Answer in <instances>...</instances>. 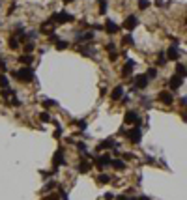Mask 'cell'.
<instances>
[{
  "label": "cell",
  "instance_id": "cell-37",
  "mask_svg": "<svg viewBox=\"0 0 187 200\" xmlns=\"http://www.w3.org/2000/svg\"><path fill=\"white\" fill-rule=\"evenodd\" d=\"M43 200H60V196L52 193V195H47V196H45V198H43Z\"/></svg>",
  "mask_w": 187,
  "mask_h": 200
},
{
  "label": "cell",
  "instance_id": "cell-22",
  "mask_svg": "<svg viewBox=\"0 0 187 200\" xmlns=\"http://www.w3.org/2000/svg\"><path fill=\"white\" fill-rule=\"evenodd\" d=\"M81 54H84V56H94V49L92 47H81Z\"/></svg>",
  "mask_w": 187,
  "mask_h": 200
},
{
  "label": "cell",
  "instance_id": "cell-10",
  "mask_svg": "<svg viewBox=\"0 0 187 200\" xmlns=\"http://www.w3.org/2000/svg\"><path fill=\"white\" fill-rule=\"evenodd\" d=\"M120 30V26L114 23V21H107V25H105V32H107V34H116V32Z\"/></svg>",
  "mask_w": 187,
  "mask_h": 200
},
{
  "label": "cell",
  "instance_id": "cell-12",
  "mask_svg": "<svg viewBox=\"0 0 187 200\" xmlns=\"http://www.w3.org/2000/svg\"><path fill=\"white\" fill-rule=\"evenodd\" d=\"M133 68H135V62H133V60H127L125 65H124V69H122V75H124V77L131 75V73H133Z\"/></svg>",
  "mask_w": 187,
  "mask_h": 200
},
{
  "label": "cell",
  "instance_id": "cell-34",
  "mask_svg": "<svg viewBox=\"0 0 187 200\" xmlns=\"http://www.w3.org/2000/svg\"><path fill=\"white\" fill-rule=\"evenodd\" d=\"M39 118H41V122H51L49 112H41V114H39Z\"/></svg>",
  "mask_w": 187,
  "mask_h": 200
},
{
  "label": "cell",
  "instance_id": "cell-36",
  "mask_svg": "<svg viewBox=\"0 0 187 200\" xmlns=\"http://www.w3.org/2000/svg\"><path fill=\"white\" fill-rule=\"evenodd\" d=\"M56 185H58L56 182H49V183L45 185V191H51V189H54V187H56Z\"/></svg>",
  "mask_w": 187,
  "mask_h": 200
},
{
  "label": "cell",
  "instance_id": "cell-1",
  "mask_svg": "<svg viewBox=\"0 0 187 200\" xmlns=\"http://www.w3.org/2000/svg\"><path fill=\"white\" fill-rule=\"evenodd\" d=\"M13 77H17L21 82H32L34 81V69L30 65H23L17 73H13Z\"/></svg>",
  "mask_w": 187,
  "mask_h": 200
},
{
  "label": "cell",
  "instance_id": "cell-21",
  "mask_svg": "<svg viewBox=\"0 0 187 200\" xmlns=\"http://www.w3.org/2000/svg\"><path fill=\"white\" fill-rule=\"evenodd\" d=\"M0 88H9V81H8V75H0Z\"/></svg>",
  "mask_w": 187,
  "mask_h": 200
},
{
  "label": "cell",
  "instance_id": "cell-18",
  "mask_svg": "<svg viewBox=\"0 0 187 200\" xmlns=\"http://www.w3.org/2000/svg\"><path fill=\"white\" fill-rule=\"evenodd\" d=\"M32 60H34V56H32V54H21V56H19V62L21 64H32Z\"/></svg>",
  "mask_w": 187,
  "mask_h": 200
},
{
  "label": "cell",
  "instance_id": "cell-25",
  "mask_svg": "<svg viewBox=\"0 0 187 200\" xmlns=\"http://www.w3.org/2000/svg\"><path fill=\"white\" fill-rule=\"evenodd\" d=\"M97 182H99V183H109V182H111V178H109L107 174H99V176H97Z\"/></svg>",
  "mask_w": 187,
  "mask_h": 200
},
{
  "label": "cell",
  "instance_id": "cell-33",
  "mask_svg": "<svg viewBox=\"0 0 187 200\" xmlns=\"http://www.w3.org/2000/svg\"><path fill=\"white\" fill-rule=\"evenodd\" d=\"M49 41H51V43H58L60 39H58V36L54 34V32H51V34H49Z\"/></svg>",
  "mask_w": 187,
  "mask_h": 200
},
{
  "label": "cell",
  "instance_id": "cell-46",
  "mask_svg": "<svg viewBox=\"0 0 187 200\" xmlns=\"http://www.w3.org/2000/svg\"><path fill=\"white\" fill-rule=\"evenodd\" d=\"M62 2H65V4H68V2H73V0H62Z\"/></svg>",
  "mask_w": 187,
  "mask_h": 200
},
{
  "label": "cell",
  "instance_id": "cell-4",
  "mask_svg": "<svg viewBox=\"0 0 187 200\" xmlns=\"http://www.w3.org/2000/svg\"><path fill=\"white\" fill-rule=\"evenodd\" d=\"M125 122H127V124H135L137 127H140V124H142L135 110H127V112H125Z\"/></svg>",
  "mask_w": 187,
  "mask_h": 200
},
{
  "label": "cell",
  "instance_id": "cell-27",
  "mask_svg": "<svg viewBox=\"0 0 187 200\" xmlns=\"http://www.w3.org/2000/svg\"><path fill=\"white\" fill-rule=\"evenodd\" d=\"M157 58H159V65H165V62H167V56H165V52H163V51L157 52Z\"/></svg>",
  "mask_w": 187,
  "mask_h": 200
},
{
  "label": "cell",
  "instance_id": "cell-43",
  "mask_svg": "<svg viewBox=\"0 0 187 200\" xmlns=\"http://www.w3.org/2000/svg\"><path fill=\"white\" fill-rule=\"evenodd\" d=\"M133 200H148V196H137V198H133Z\"/></svg>",
  "mask_w": 187,
  "mask_h": 200
},
{
  "label": "cell",
  "instance_id": "cell-45",
  "mask_svg": "<svg viewBox=\"0 0 187 200\" xmlns=\"http://www.w3.org/2000/svg\"><path fill=\"white\" fill-rule=\"evenodd\" d=\"M182 118H183V120H185V122H187V114H185V112H183V114H182Z\"/></svg>",
  "mask_w": 187,
  "mask_h": 200
},
{
  "label": "cell",
  "instance_id": "cell-11",
  "mask_svg": "<svg viewBox=\"0 0 187 200\" xmlns=\"http://www.w3.org/2000/svg\"><path fill=\"white\" fill-rule=\"evenodd\" d=\"M95 163H97V166H101V168H103V166L111 165V163H112V159L109 157V155H99V157L95 159Z\"/></svg>",
  "mask_w": 187,
  "mask_h": 200
},
{
  "label": "cell",
  "instance_id": "cell-41",
  "mask_svg": "<svg viewBox=\"0 0 187 200\" xmlns=\"http://www.w3.org/2000/svg\"><path fill=\"white\" fill-rule=\"evenodd\" d=\"M109 58H111V60H116V58H118V52H111V54H109Z\"/></svg>",
  "mask_w": 187,
  "mask_h": 200
},
{
  "label": "cell",
  "instance_id": "cell-35",
  "mask_svg": "<svg viewBox=\"0 0 187 200\" xmlns=\"http://www.w3.org/2000/svg\"><path fill=\"white\" fill-rule=\"evenodd\" d=\"M32 51H34V43H28V45H25V52H26V54H30Z\"/></svg>",
  "mask_w": 187,
  "mask_h": 200
},
{
  "label": "cell",
  "instance_id": "cell-39",
  "mask_svg": "<svg viewBox=\"0 0 187 200\" xmlns=\"http://www.w3.org/2000/svg\"><path fill=\"white\" fill-rule=\"evenodd\" d=\"M77 127H79V129H82V131H84V129H86V122H84V120H81V122H77Z\"/></svg>",
  "mask_w": 187,
  "mask_h": 200
},
{
  "label": "cell",
  "instance_id": "cell-6",
  "mask_svg": "<svg viewBox=\"0 0 187 200\" xmlns=\"http://www.w3.org/2000/svg\"><path fill=\"white\" fill-rule=\"evenodd\" d=\"M137 25H139V19H137L135 15H129V17L124 21V28H125V30H133V28H137Z\"/></svg>",
  "mask_w": 187,
  "mask_h": 200
},
{
  "label": "cell",
  "instance_id": "cell-44",
  "mask_svg": "<svg viewBox=\"0 0 187 200\" xmlns=\"http://www.w3.org/2000/svg\"><path fill=\"white\" fill-rule=\"evenodd\" d=\"M116 200H129V198H125V196H116Z\"/></svg>",
  "mask_w": 187,
  "mask_h": 200
},
{
  "label": "cell",
  "instance_id": "cell-14",
  "mask_svg": "<svg viewBox=\"0 0 187 200\" xmlns=\"http://www.w3.org/2000/svg\"><path fill=\"white\" fill-rule=\"evenodd\" d=\"M124 95V88L122 86H116L114 90H112V94H111V97H112V101H118L120 97Z\"/></svg>",
  "mask_w": 187,
  "mask_h": 200
},
{
  "label": "cell",
  "instance_id": "cell-40",
  "mask_svg": "<svg viewBox=\"0 0 187 200\" xmlns=\"http://www.w3.org/2000/svg\"><path fill=\"white\" fill-rule=\"evenodd\" d=\"M60 198H62V200H68V193H65L64 189H60Z\"/></svg>",
  "mask_w": 187,
  "mask_h": 200
},
{
  "label": "cell",
  "instance_id": "cell-42",
  "mask_svg": "<svg viewBox=\"0 0 187 200\" xmlns=\"http://www.w3.org/2000/svg\"><path fill=\"white\" fill-rule=\"evenodd\" d=\"M155 6H159V8H163V0H155Z\"/></svg>",
  "mask_w": 187,
  "mask_h": 200
},
{
  "label": "cell",
  "instance_id": "cell-28",
  "mask_svg": "<svg viewBox=\"0 0 187 200\" xmlns=\"http://www.w3.org/2000/svg\"><path fill=\"white\" fill-rule=\"evenodd\" d=\"M8 43H9V47H12V49H17V47H19V41H17V38H15V36H13V38H9V41H8Z\"/></svg>",
  "mask_w": 187,
  "mask_h": 200
},
{
  "label": "cell",
  "instance_id": "cell-32",
  "mask_svg": "<svg viewBox=\"0 0 187 200\" xmlns=\"http://www.w3.org/2000/svg\"><path fill=\"white\" fill-rule=\"evenodd\" d=\"M133 43H135L133 36H125V38H124V45H133Z\"/></svg>",
  "mask_w": 187,
  "mask_h": 200
},
{
  "label": "cell",
  "instance_id": "cell-29",
  "mask_svg": "<svg viewBox=\"0 0 187 200\" xmlns=\"http://www.w3.org/2000/svg\"><path fill=\"white\" fill-rule=\"evenodd\" d=\"M99 13H101V15L107 13V2H105V0H101V2H99Z\"/></svg>",
  "mask_w": 187,
  "mask_h": 200
},
{
  "label": "cell",
  "instance_id": "cell-30",
  "mask_svg": "<svg viewBox=\"0 0 187 200\" xmlns=\"http://www.w3.org/2000/svg\"><path fill=\"white\" fill-rule=\"evenodd\" d=\"M139 8L140 9H148L150 8V2H148V0H139Z\"/></svg>",
  "mask_w": 187,
  "mask_h": 200
},
{
  "label": "cell",
  "instance_id": "cell-17",
  "mask_svg": "<svg viewBox=\"0 0 187 200\" xmlns=\"http://www.w3.org/2000/svg\"><path fill=\"white\" fill-rule=\"evenodd\" d=\"M90 39H94V32H84V34L77 36V41H90Z\"/></svg>",
  "mask_w": 187,
  "mask_h": 200
},
{
  "label": "cell",
  "instance_id": "cell-24",
  "mask_svg": "<svg viewBox=\"0 0 187 200\" xmlns=\"http://www.w3.org/2000/svg\"><path fill=\"white\" fill-rule=\"evenodd\" d=\"M68 47H69V43L64 41V39H60V41L56 43V49H58V51H64V49H68Z\"/></svg>",
  "mask_w": 187,
  "mask_h": 200
},
{
  "label": "cell",
  "instance_id": "cell-5",
  "mask_svg": "<svg viewBox=\"0 0 187 200\" xmlns=\"http://www.w3.org/2000/svg\"><path fill=\"white\" fill-rule=\"evenodd\" d=\"M127 137H129V140L133 142V144H137V142H140V137H142V133H140V127H133V129H129L127 131Z\"/></svg>",
  "mask_w": 187,
  "mask_h": 200
},
{
  "label": "cell",
  "instance_id": "cell-13",
  "mask_svg": "<svg viewBox=\"0 0 187 200\" xmlns=\"http://www.w3.org/2000/svg\"><path fill=\"white\" fill-rule=\"evenodd\" d=\"M167 58H169V60H178V58H180L178 47H170V49L167 51Z\"/></svg>",
  "mask_w": 187,
  "mask_h": 200
},
{
  "label": "cell",
  "instance_id": "cell-19",
  "mask_svg": "<svg viewBox=\"0 0 187 200\" xmlns=\"http://www.w3.org/2000/svg\"><path fill=\"white\" fill-rule=\"evenodd\" d=\"M79 172H81V174H86V172H90V163H86V161H81V163H79Z\"/></svg>",
  "mask_w": 187,
  "mask_h": 200
},
{
  "label": "cell",
  "instance_id": "cell-2",
  "mask_svg": "<svg viewBox=\"0 0 187 200\" xmlns=\"http://www.w3.org/2000/svg\"><path fill=\"white\" fill-rule=\"evenodd\" d=\"M73 19H75V17H73L71 13H68V12H60V13H52L49 21H51V23H60V25H62V23H71Z\"/></svg>",
  "mask_w": 187,
  "mask_h": 200
},
{
  "label": "cell",
  "instance_id": "cell-15",
  "mask_svg": "<svg viewBox=\"0 0 187 200\" xmlns=\"http://www.w3.org/2000/svg\"><path fill=\"white\" fill-rule=\"evenodd\" d=\"M112 146H116V142L112 138H107V140H103L99 146H97V150H105V148H112Z\"/></svg>",
  "mask_w": 187,
  "mask_h": 200
},
{
  "label": "cell",
  "instance_id": "cell-9",
  "mask_svg": "<svg viewBox=\"0 0 187 200\" xmlns=\"http://www.w3.org/2000/svg\"><path fill=\"white\" fill-rule=\"evenodd\" d=\"M52 161H54V166H56V168H58L60 165H64V163H65V159H64V150H62V148H58V150H56V153H54Z\"/></svg>",
  "mask_w": 187,
  "mask_h": 200
},
{
  "label": "cell",
  "instance_id": "cell-16",
  "mask_svg": "<svg viewBox=\"0 0 187 200\" xmlns=\"http://www.w3.org/2000/svg\"><path fill=\"white\" fill-rule=\"evenodd\" d=\"M176 75L182 77V79H183V77H187V68H185L183 64H178V65H176Z\"/></svg>",
  "mask_w": 187,
  "mask_h": 200
},
{
  "label": "cell",
  "instance_id": "cell-31",
  "mask_svg": "<svg viewBox=\"0 0 187 200\" xmlns=\"http://www.w3.org/2000/svg\"><path fill=\"white\" fill-rule=\"evenodd\" d=\"M146 77H148V79H155V77H157V69H148V73H146Z\"/></svg>",
  "mask_w": 187,
  "mask_h": 200
},
{
  "label": "cell",
  "instance_id": "cell-20",
  "mask_svg": "<svg viewBox=\"0 0 187 200\" xmlns=\"http://www.w3.org/2000/svg\"><path fill=\"white\" fill-rule=\"evenodd\" d=\"M111 165L114 166V168H118V170H124V168H125V163H124V161H120V159H114Z\"/></svg>",
  "mask_w": 187,
  "mask_h": 200
},
{
  "label": "cell",
  "instance_id": "cell-3",
  "mask_svg": "<svg viewBox=\"0 0 187 200\" xmlns=\"http://www.w3.org/2000/svg\"><path fill=\"white\" fill-rule=\"evenodd\" d=\"M157 99H159L163 105H172V103H174V95H172V92H169V90L159 92V94H157Z\"/></svg>",
  "mask_w": 187,
  "mask_h": 200
},
{
  "label": "cell",
  "instance_id": "cell-7",
  "mask_svg": "<svg viewBox=\"0 0 187 200\" xmlns=\"http://www.w3.org/2000/svg\"><path fill=\"white\" fill-rule=\"evenodd\" d=\"M148 77L146 75H137L135 77V88H139V90H142V88H146L148 86Z\"/></svg>",
  "mask_w": 187,
  "mask_h": 200
},
{
  "label": "cell",
  "instance_id": "cell-23",
  "mask_svg": "<svg viewBox=\"0 0 187 200\" xmlns=\"http://www.w3.org/2000/svg\"><path fill=\"white\" fill-rule=\"evenodd\" d=\"M0 95H2V97H12L13 95V90H12V88H2V92H0Z\"/></svg>",
  "mask_w": 187,
  "mask_h": 200
},
{
  "label": "cell",
  "instance_id": "cell-38",
  "mask_svg": "<svg viewBox=\"0 0 187 200\" xmlns=\"http://www.w3.org/2000/svg\"><path fill=\"white\" fill-rule=\"evenodd\" d=\"M107 51H109V54H111V52H116V45H114V43H109V45H107Z\"/></svg>",
  "mask_w": 187,
  "mask_h": 200
},
{
  "label": "cell",
  "instance_id": "cell-26",
  "mask_svg": "<svg viewBox=\"0 0 187 200\" xmlns=\"http://www.w3.org/2000/svg\"><path fill=\"white\" fill-rule=\"evenodd\" d=\"M43 107H45V108L56 107V101H54V99H45V101H43Z\"/></svg>",
  "mask_w": 187,
  "mask_h": 200
},
{
  "label": "cell",
  "instance_id": "cell-8",
  "mask_svg": "<svg viewBox=\"0 0 187 200\" xmlns=\"http://www.w3.org/2000/svg\"><path fill=\"white\" fill-rule=\"evenodd\" d=\"M183 84V79L178 75H172L170 77V81H169V86H170V90H178V88Z\"/></svg>",
  "mask_w": 187,
  "mask_h": 200
}]
</instances>
